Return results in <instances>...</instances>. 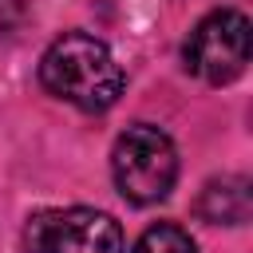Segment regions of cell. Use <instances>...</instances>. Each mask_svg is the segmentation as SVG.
Here are the masks:
<instances>
[{
    "mask_svg": "<svg viewBox=\"0 0 253 253\" xmlns=\"http://www.w3.org/2000/svg\"><path fill=\"white\" fill-rule=\"evenodd\" d=\"M40 83L79 111H107L123 95V67L103 40L87 32H63L40 59Z\"/></svg>",
    "mask_w": 253,
    "mask_h": 253,
    "instance_id": "1",
    "label": "cell"
},
{
    "mask_svg": "<svg viewBox=\"0 0 253 253\" xmlns=\"http://www.w3.org/2000/svg\"><path fill=\"white\" fill-rule=\"evenodd\" d=\"M111 178H115L119 194L134 206L162 202L178 178V150H174L170 134L150 123L126 126L111 150Z\"/></svg>",
    "mask_w": 253,
    "mask_h": 253,
    "instance_id": "2",
    "label": "cell"
},
{
    "mask_svg": "<svg viewBox=\"0 0 253 253\" xmlns=\"http://www.w3.org/2000/svg\"><path fill=\"white\" fill-rule=\"evenodd\" d=\"M249 63V20L233 8H217L206 20H198V28L186 40V67L221 87L233 83Z\"/></svg>",
    "mask_w": 253,
    "mask_h": 253,
    "instance_id": "3",
    "label": "cell"
},
{
    "mask_svg": "<svg viewBox=\"0 0 253 253\" xmlns=\"http://www.w3.org/2000/svg\"><path fill=\"white\" fill-rule=\"evenodd\" d=\"M36 253H126L123 229L111 213L71 206V210H47L28 229Z\"/></svg>",
    "mask_w": 253,
    "mask_h": 253,
    "instance_id": "4",
    "label": "cell"
},
{
    "mask_svg": "<svg viewBox=\"0 0 253 253\" xmlns=\"http://www.w3.org/2000/svg\"><path fill=\"white\" fill-rule=\"evenodd\" d=\"M249 206H253V194H249V178L241 174L213 178L198 198V213L213 225H241L249 217Z\"/></svg>",
    "mask_w": 253,
    "mask_h": 253,
    "instance_id": "5",
    "label": "cell"
},
{
    "mask_svg": "<svg viewBox=\"0 0 253 253\" xmlns=\"http://www.w3.org/2000/svg\"><path fill=\"white\" fill-rule=\"evenodd\" d=\"M134 253H194V241L182 225L174 221H158L150 225L138 241H134Z\"/></svg>",
    "mask_w": 253,
    "mask_h": 253,
    "instance_id": "6",
    "label": "cell"
}]
</instances>
